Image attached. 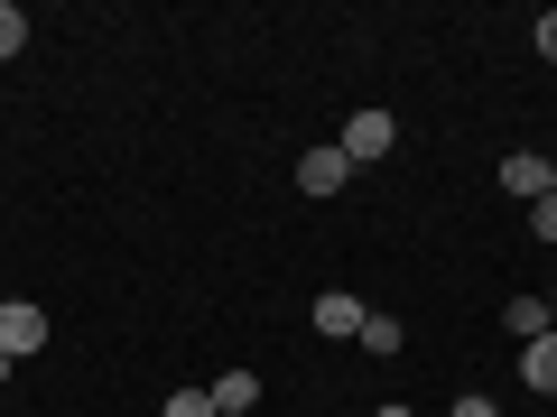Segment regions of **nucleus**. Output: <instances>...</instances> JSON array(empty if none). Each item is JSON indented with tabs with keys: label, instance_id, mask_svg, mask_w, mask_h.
Instances as JSON below:
<instances>
[{
	"label": "nucleus",
	"instance_id": "3",
	"mask_svg": "<svg viewBox=\"0 0 557 417\" xmlns=\"http://www.w3.org/2000/svg\"><path fill=\"white\" fill-rule=\"evenodd\" d=\"M0 353H10V362L47 353V316H38V306H28V298H10V306H0Z\"/></svg>",
	"mask_w": 557,
	"mask_h": 417
},
{
	"label": "nucleus",
	"instance_id": "1",
	"mask_svg": "<svg viewBox=\"0 0 557 417\" xmlns=\"http://www.w3.org/2000/svg\"><path fill=\"white\" fill-rule=\"evenodd\" d=\"M335 149H344L354 167H372V159H391V149H399V121L381 112V102H362V112L344 121V139H335Z\"/></svg>",
	"mask_w": 557,
	"mask_h": 417
},
{
	"label": "nucleus",
	"instance_id": "6",
	"mask_svg": "<svg viewBox=\"0 0 557 417\" xmlns=\"http://www.w3.org/2000/svg\"><path fill=\"white\" fill-rule=\"evenodd\" d=\"M520 380H530V390H557V334L520 343Z\"/></svg>",
	"mask_w": 557,
	"mask_h": 417
},
{
	"label": "nucleus",
	"instance_id": "11",
	"mask_svg": "<svg viewBox=\"0 0 557 417\" xmlns=\"http://www.w3.org/2000/svg\"><path fill=\"white\" fill-rule=\"evenodd\" d=\"M159 417H223V408H214V390H177Z\"/></svg>",
	"mask_w": 557,
	"mask_h": 417
},
{
	"label": "nucleus",
	"instance_id": "13",
	"mask_svg": "<svg viewBox=\"0 0 557 417\" xmlns=\"http://www.w3.org/2000/svg\"><path fill=\"white\" fill-rule=\"evenodd\" d=\"M446 417H502V399H483V390H465V399H456V408H446Z\"/></svg>",
	"mask_w": 557,
	"mask_h": 417
},
{
	"label": "nucleus",
	"instance_id": "4",
	"mask_svg": "<svg viewBox=\"0 0 557 417\" xmlns=\"http://www.w3.org/2000/svg\"><path fill=\"white\" fill-rule=\"evenodd\" d=\"M344 177H354L344 149H307V159H298V186H307V195H344Z\"/></svg>",
	"mask_w": 557,
	"mask_h": 417
},
{
	"label": "nucleus",
	"instance_id": "9",
	"mask_svg": "<svg viewBox=\"0 0 557 417\" xmlns=\"http://www.w3.org/2000/svg\"><path fill=\"white\" fill-rule=\"evenodd\" d=\"M354 343H362V353H381V362H391V353H399V325H391V316H362V334H354Z\"/></svg>",
	"mask_w": 557,
	"mask_h": 417
},
{
	"label": "nucleus",
	"instance_id": "5",
	"mask_svg": "<svg viewBox=\"0 0 557 417\" xmlns=\"http://www.w3.org/2000/svg\"><path fill=\"white\" fill-rule=\"evenodd\" d=\"M317 334H335V343H354V334H362V306L344 298V288H325V298H317Z\"/></svg>",
	"mask_w": 557,
	"mask_h": 417
},
{
	"label": "nucleus",
	"instance_id": "8",
	"mask_svg": "<svg viewBox=\"0 0 557 417\" xmlns=\"http://www.w3.org/2000/svg\"><path fill=\"white\" fill-rule=\"evenodd\" d=\"M502 325H511L520 343H539V334H557V325H548V306H539V298H511V306H502Z\"/></svg>",
	"mask_w": 557,
	"mask_h": 417
},
{
	"label": "nucleus",
	"instance_id": "7",
	"mask_svg": "<svg viewBox=\"0 0 557 417\" xmlns=\"http://www.w3.org/2000/svg\"><path fill=\"white\" fill-rule=\"evenodd\" d=\"M214 408H223V417H251V408H260V380H251V371H223V380H214Z\"/></svg>",
	"mask_w": 557,
	"mask_h": 417
},
{
	"label": "nucleus",
	"instance_id": "10",
	"mask_svg": "<svg viewBox=\"0 0 557 417\" xmlns=\"http://www.w3.org/2000/svg\"><path fill=\"white\" fill-rule=\"evenodd\" d=\"M20 47H28V10H20V0H0V56H20Z\"/></svg>",
	"mask_w": 557,
	"mask_h": 417
},
{
	"label": "nucleus",
	"instance_id": "14",
	"mask_svg": "<svg viewBox=\"0 0 557 417\" xmlns=\"http://www.w3.org/2000/svg\"><path fill=\"white\" fill-rule=\"evenodd\" d=\"M539 56L557 65V10H548V20H539Z\"/></svg>",
	"mask_w": 557,
	"mask_h": 417
},
{
	"label": "nucleus",
	"instance_id": "12",
	"mask_svg": "<svg viewBox=\"0 0 557 417\" xmlns=\"http://www.w3.org/2000/svg\"><path fill=\"white\" fill-rule=\"evenodd\" d=\"M530 232H539V241H557V195H539V204H530Z\"/></svg>",
	"mask_w": 557,
	"mask_h": 417
},
{
	"label": "nucleus",
	"instance_id": "15",
	"mask_svg": "<svg viewBox=\"0 0 557 417\" xmlns=\"http://www.w3.org/2000/svg\"><path fill=\"white\" fill-rule=\"evenodd\" d=\"M372 417H418V408H399V399H391V408H372Z\"/></svg>",
	"mask_w": 557,
	"mask_h": 417
},
{
	"label": "nucleus",
	"instance_id": "2",
	"mask_svg": "<svg viewBox=\"0 0 557 417\" xmlns=\"http://www.w3.org/2000/svg\"><path fill=\"white\" fill-rule=\"evenodd\" d=\"M502 195H520V204L557 195V159L548 149H511V159H502Z\"/></svg>",
	"mask_w": 557,
	"mask_h": 417
},
{
	"label": "nucleus",
	"instance_id": "16",
	"mask_svg": "<svg viewBox=\"0 0 557 417\" xmlns=\"http://www.w3.org/2000/svg\"><path fill=\"white\" fill-rule=\"evenodd\" d=\"M0 380H10V353H0Z\"/></svg>",
	"mask_w": 557,
	"mask_h": 417
},
{
	"label": "nucleus",
	"instance_id": "17",
	"mask_svg": "<svg viewBox=\"0 0 557 417\" xmlns=\"http://www.w3.org/2000/svg\"><path fill=\"white\" fill-rule=\"evenodd\" d=\"M548 159H557V149H548Z\"/></svg>",
	"mask_w": 557,
	"mask_h": 417
}]
</instances>
